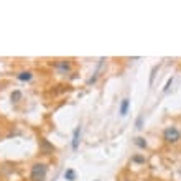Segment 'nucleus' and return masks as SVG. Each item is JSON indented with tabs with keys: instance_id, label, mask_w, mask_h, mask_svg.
<instances>
[{
	"instance_id": "4468645a",
	"label": "nucleus",
	"mask_w": 181,
	"mask_h": 181,
	"mask_svg": "<svg viewBox=\"0 0 181 181\" xmlns=\"http://www.w3.org/2000/svg\"><path fill=\"white\" fill-rule=\"evenodd\" d=\"M133 161H137V163H143V161H145V158H143V156H133Z\"/></svg>"
},
{
	"instance_id": "9d476101",
	"label": "nucleus",
	"mask_w": 181,
	"mask_h": 181,
	"mask_svg": "<svg viewBox=\"0 0 181 181\" xmlns=\"http://www.w3.org/2000/svg\"><path fill=\"white\" fill-rule=\"evenodd\" d=\"M135 143H137L140 148H145V147H147V142H145L143 138H140V137H138V138H135Z\"/></svg>"
},
{
	"instance_id": "ddd939ff",
	"label": "nucleus",
	"mask_w": 181,
	"mask_h": 181,
	"mask_svg": "<svg viewBox=\"0 0 181 181\" xmlns=\"http://www.w3.org/2000/svg\"><path fill=\"white\" fill-rule=\"evenodd\" d=\"M142 125H143V117H138V119H137V128H142Z\"/></svg>"
},
{
	"instance_id": "9b49d317",
	"label": "nucleus",
	"mask_w": 181,
	"mask_h": 181,
	"mask_svg": "<svg viewBox=\"0 0 181 181\" xmlns=\"http://www.w3.org/2000/svg\"><path fill=\"white\" fill-rule=\"evenodd\" d=\"M158 71V66H155V68L152 69V76H150V86L153 84V79H155V72Z\"/></svg>"
},
{
	"instance_id": "f257e3e1",
	"label": "nucleus",
	"mask_w": 181,
	"mask_h": 181,
	"mask_svg": "<svg viewBox=\"0 0 181 181\" xmlns=\"http://www.w3.org/2000/svg\"><path fill=\"white\" fill-rule=\"evenodd\" d=\"M44 176H46V165L36 163V165L31 166V175H30L31 181H43Z\"/></svg>"
},
{
	"instance_id": "1a4fd4ad",
	"label": "nucleus",
	"mask_w": 181,
	"mask_h": 181,
	"mask_svg": "<svg viewBox=\"0 0 181 181\" xmlns=\"http://www.w3.org/2000/svg\"><path fill=\"white\" fill-rule=\"evenodd\" d=\"M20 99H22V92H20V91H15V92L12 94V100L13 102H18Z\"/></svg>"
},
{
	"instance_id": "7ed1b4c3",
	"label": "nucleus",
	"mask_w": 181,
	"mask_h": 181,
	"mask_svg": "<svg viewBox=\"0 0 181 181\" xmlns=\"http://www.w3.org/2000/svg\"><path fill=\"white\" fill-rule=\"evenodd\" d=\"M40 152L44 153V155H50V153L54 152V145L43 138V140H40Z\"/></svg>"
},
{
	"instance_id": "39448f33",
	"label": "nucleus",
	"mask_w": 181,
	"mask_h": 181,
	"mask_svg": "<svg viewBox=\"0 0 181 181\" xmlns=\"http://www.w3.org/2000/svg\"><path fill=\"white\" fill-rule=\"evenodd\" d=\"M54 66H56V68L60 69L61 72H66V71H69V69H71V63H69V61H58Z\"/></svg>"
},
{
	"instance_id": "423d86ee",
	"label": "nucleus",
	"mask_w": 181,
	"mask_h": 181,
	"mask_svg": "<svg viewBox=\"0 0 181 181\" xmlns=\"http://www.w3.org/2000/svg\"><path fill=\"white\" fill-rule=\"evenodd\" d=\"M128 106H130V99H127V97H125V99L122 100V104H120V115H122V117L127 115V112H128Z\"/></svg>"
},
{
	"instance_id": "20e7f679",
	"label": "nucleus",
	"mask_w": 181,
	"mask_h": 181,
	"mask_svg": "<svg viewBox=\"0 0 181 181\" xmlns=\"http://www.w3.org/2000/svg\"><path fill=\"white\" fill-rule=\"evenodd\" d=\"M79 133H81V127H76L74 133H72V143H71L72 150H78L79 147Z\"/></svg>"
},
{
	"instance_id": "f8f14e48",
	"label": "nucleus",
	"mask_w": 181,
	"mask_h": 181,
	"mask_svg": "<svg viewBox=\"0 0 181 181\" xmlns=\"http://www.w3.org/2000/svg\"><path fill=\"white\" fill-rule=\"evenodd\" d=\"M171 84H173V78H170L168 81H166V84H165V87H163V91H165V92H166V91L170 89V86H171Z\"/></svg>"
},
{
	"instance_id": "f03ea898",
	"label": "nucleus",
	"mask_w": 181,
	"mask_h": 181,
	"mask_svg": "<svg viewBox=\"0 0 181 181\" xmlns=\"http://www.w3.org/2000/svg\"><path fill=\"white\" fill-rule=\"evenodd\" d=\"M163 137H165L166 142H170V143H175V142L179 140V132L176 127H168L165 132H163Z\"/></svg>"
},
{
	"instance_id": "6e6552de",
	"label": "nucleus",
	"mask_w": 181,
	"mask_h": 181,
	"mask_svg": "<svg viewBox=\"0 0 181 181\" xmlns=\"http://www.w3.org/2000/svg\"><path fill=\"white\" fill-rule=\"evenodd\" d=\"M18 79H20V81H30V79H31V72H28V71H26V72H20Z\"/></svg>"
},
{
	"instance_id": "0eeeda50",
	"label": "nucleus",
	"mask_w": 181,
	"mask_h": 181,
	"mask_svg": "<svg viewBox=\"0 0 181 181\" xmlns=\"http://www.w3.org/2000/svg\"><path fill=\"white\" fill-rule=\"evenodd\" d=\"M64 178H66V181H74L76 179V171H74V170H71V168L66 170V171H64Z\"/></svg>"
}]
</instances>
